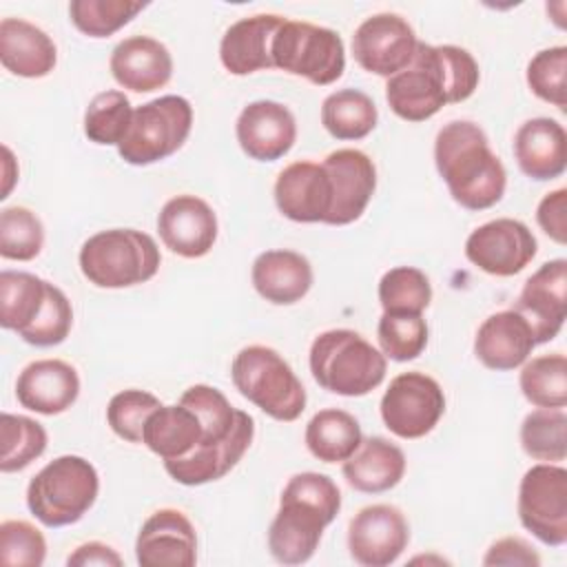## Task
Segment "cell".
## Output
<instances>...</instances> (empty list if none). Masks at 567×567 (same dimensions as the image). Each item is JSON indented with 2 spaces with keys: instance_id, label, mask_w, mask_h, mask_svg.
Instances as JSON below:
<instances>
[{
  "instance_id": "cell-1",
  "label": "cell",
  "mask_w": 567,
  "mask_h": 567,
  "mask_svg": "<svg viewBox=\"0 0 567 567\" xmlns=\"http://www.w3.org/2000/svg\"><path fill=\"white\" fill-rule=\"evenodd\" d=\"M478 80V62L467 49L419 42L412 62L388 78L385 100L396 117L425 122L445 104H458L472 97Z\"/></svg>"
},
{
  "instance_id": "cell-2",
  "label": "cell",
  "mask_w": 567,
  "mask_h": 567,
  "mask_svg": "<svg viewBox=\"0 0 567 567\" xmlns=\"http://www.w3.org/2000/svg\"><path fill=\"white\" fill-rule=\"evenodd\" d=\"M434 164L452 199L467 210L492 208L505 195L507 171L476 122L452 120L439 128Z\"/></svg>"
},
{
  "instance_id": "cell-3",
  "label": "cell",
  "mask_w": 567,
  "mask_h": 567,
  "mask_svg": "<svg viewBox=\"0 0 567 567\" xmlns=\"http://www.w3.org/2000/svg\"><path fill=\"white\" fill-rule=\"evenodd\" d=\"M312 379L339 396H365L388 372V359L350 328H332L315 337L308 354Z\"/></svg>"
},
{
  "instance_id": "cell-4",
  "label": "cell",
  "mask_w": 567,
  "mask_h": 567,
  "mask_svg": "<svg viewBox=\"0 0 567 567\" xmlns=\"http://www.w3.org/2000/svg\"><path fill=\"white\" fill-rule=\"evenodd\" d=\"M82 275L97 288H131L146 284L159 270L155 239L135 228H109L91 235L78 255Z\"/></svg>"
},
{
  "instance_id": "cell-5",
  "label": "cell",
  "mask_w": 567,
  "mask_h": 567,
  "mask_svg": "<svg viewBox=\"0 0 567 567\" xmlns=\"http://www.w3.org/2000/svg\"><path fill=\"white\" fill-rule=\"evenodd\" d=\"M100 476L91 461L64 454L49 461L27 487V507L44 527L78 523L97 501Z\"/></svg>"
},
{
  "instance_id": "cell-6",
  "label": "cell",
  "mask_w": 567,
  "mask_h": 567,
  "mask_svg": "<svg viewBox=\"0 0 567 567\" xmlns=\"http://www.w3.org/2000/svg\"><path fill=\"white\" fill-rule=\"evenodd\" d=\"M230 379L244 399L275 421H297L306 410V388L275 348H241L230 363Z\"/></svg>"
},
{
  "instance_id": "cell-7",
  "label": "cell",
  "mask_w": 567,
  "mask_h": 567,
  "mask_svg": "<svg viewBox=\"0 0 567 567\" xmlns=\"http://www.w3.org/2000/svg\"><path fill=\"white\" fill-rule=\"evenodd\" d=\"M193 128V106L182 95H162L133 111L131 124L117 144L131 166H148L177 153Z\"/></svg>"
},
{
  "instance_id": "cell-8",
  "label": "cell",
  "mask_w": 567,
  "mask_h": 567,
  "mask_svg": "<svg viewBox=\"0 0 567 567\" xmlns=\"http://www.w3.org/2000/svg\"><path fill=\"white\" fill-rule=\"evenodd\" d=\"M272 66L317 86L337 82L346 71V49L337 31L312 22L284 20L270 47Z\"/></svg>"
},
{
  "instance_id": "cell-9",
  "label": "cell",
  "mask_w": 567,
  "mask_h": 567,
  "mask_svg": "<svg viewBox=\"0 0 567 567\" xmlns=\"http://www.w3.org/2000/svg\"><path fill=\"white\" fill-rule=\"evenodd\" d=\"M518 518L540 543H567V470L556 463L532 465L518 485Z\"/></svg>"
},
{
  "instance_id": "cell-10",
  "label": "cell",
  "mask_w": 567,
  "mask_h": 567,
  "mask_svg": "<svg viewBox=\"0 0 567 567\" xmlns=\"http://www.w3.org/2000/svg\"><path fill=\"white\" fill-rule=\"evenodd\" d=\"M383 425L399 439L430 434L445 412V394L436 379L412 370L396 374L381 396Z\"/></svg>"
},
{
  "instance_id": "cell-11",
  "label": "cell",
  "mask_w": 567,
  "mask_h": 567,
  "mask_svg": "<svg viewBox=\"0 0 567 567\" xmlns=\"http://www.w3.org/2000/svg\"><path fill=\"white\" fill-rule=\"evenodd\" d=\"M538 252V241L527 224L498 217L481 224L465 239V257L478 270L494 277H514L525 270Z\"/></svg>"
},
{
  "instance_id": "cell-12",
  "label": "cell",
  "mask_w": 567,
  "mask_h": 567,
  "mask_svg": "<svg viewBox=\"0 0 567 567\" xmlns=\"http://www.w3.org/2000/svg\"><path fill=\"white\" fill-rule=\"evenodd\" d=\"M416 44V33L403 16L374 13L357 27L352 55L363 71L392 78L412 62Z\"/></svg>"
},
{
  "instance_id": "cell-13",
  "label": "cell",
  "mask_w": 567,
  "mask_h": 567,
  "mask_svg": "<svg viewBox=\"0 0 567 567\" xmlns=\"http://www.w3.org/2000/svg\"><path fill=\"white\" fill-rule=\"evenodd\" d=\"M410 543V525L403 512L388 503L361 507L348 525V549L363 567H388L399 560Z\"/></svg>"
},
{
  "instance_id": "cell-14",
  "label": "cell",
  "mask_w": 567,
  "mask_h": 567,
  "mask_svg": "<svg viewBox=\"0 0 567 567\" xmlns=\"http://www.w3.org/2000/svg\"><path fill=\"white\" fill-rule=\"evenodd\" d=\"M334 518L310 501L281 494L279 509L268 527L270 556L281 565L308 563Z\"/></svg>"
},
{
  "instance_id": "cell-15",
  "label": "cell",
  "mask_w": 567,
  "mask_h": 567,
  "mask_svg": "<svg viewBox=\"0 0 567 567\" xmlns=\"http://www.w3.org/2000/svg\"><path fill=\"white\" fill-rule=\"evenodd\" d=\"M532 328L534 341H551L567 317V261L563 257L545 261L525 284L514 308Z\"/></svg>"
},
{
  "instance_id": "cell-16",
  "label": "cell",
  "mask_w": 567,
  "mask_h": 567,
  "mask_svg": "<svg viewBox=\"0 0 567 567\" xmlns=\"http://www.w3.org/2000/svg\"><path fill=\"white\" fill-rule=\"evenodd\" d=\"M157 233L173 255L199 259L213 250L219 224L206 199L184 193L171 197L162 206L157 215Z\"/></svg>"
},
{
  "instance_id": "cell-17",
  "label": "cell",
  "mask_w": 567,
  "mask_h": 567,
  "mask_svg": "<svg viewBox=\"0 0 567 567\" xmlns=\"http://www.w3.org/2000/svg\"><path fill=\"white\" fill-rule=\"evenodd\" d=\"M321 164L332 184V208L326 224L348 226L357 221L377 188L374 162L359 148H337Z\"/></svg>"
},
{
  "instance_id": "cell-18",
  "label": "cell",
  "mask_w": 567,
  "mask_h": 567,
  "mask_svg": "<svg viewBox=\"0 0 567 567\" xmlns=\"http://www.w3.org/2000/svg\"><path fill=\"white\" fill-rule=\"evenodd\" d=\"M135 558L142 567H193L197 534L188 516L175 507L153 512L137 532Z\"/></svg>"
},
{
  "instance_id": "cell-19",
  "label": "cell",
  "mask_w": 567,
  "mask_h": 567,
  "mask_svg": "<svg viewBox=\"0 0 567 567\" xmlns=\"http://www.w3.org/2000/svg\"><path fill=\"white\" fill-rule=\"evenodd\" d=\"M235 135L250 159L277 162L295 146L297 120L281 102L255 100L241 109Z\"/></svg>"
},
{
  "instance_id": "cell-20",
  "label": "cell",
  "mask_w": 567,
  "mask_h": 567,
  "mask_svg": "<svg viewBox=\"0 0 567 567\" xmlns=\"http://www.w3.org/2000/svg\"><path fill=\"white\" fill-rule=\"evenodd\" d=\"M275 204L284 217L299 224H326L332 208V184L323 164L299 159L275 182Z\"/></svg>"
},
{
  "instance_id": "cell-21",
  "label": "cell",
  "mask_w": 567,
  "mask_h": 567,
  "mask_svg": "<svg viewBox=\"0 0 567 567\" xmlns=\"http://www.w3.org/2000/svg\"><path fill=\"white\" fill-rule=\"evenodd\" d=\"M80 396V374L62 359H35L16 381V399L22 408L53 416L66 412Z\"/></svg>"
},
{
  "instance_id": "cell-22",
  "label": "cell",
  "mask_w": 567,
  "mask_h": 567,
  "mask_svg": "<svg viewBox=\"0 0 567 567\" xmlns=\"http://www.w3.org/2000/svg\"><path fill=\"white\" fill-rule=\"evenodd\" d=\"M255 436V419L244 410L235 432L213 445H195V450L182 458L164 461L166 474L188 487L213 483L224 478L246 454Z\"/></svg>"
},
{
  "instance_id": "cell-23",
  "label": "cell",
  "mask_w": 567,
  "mask_h": 567,
  "mask_svg": "<svg viewBox=\"0 0 567 567\" xmlns=\"http://www.w3.org/2000/svg\"><path fill=\"white\" fill-rule=\"evenodd\" d=\"M109 69L113 80L133 93H151L173 78V55L151 35H128L111 51Z\"/></svg>"
},
{
  "instance_id": "cell-24",
  "label": "cell",
  "mask_w": 567,
  "mask_h": 567,
  "mask_svg": "<svg viewBox=\"0 0 567 567\" xmlns=\"http://www.w3.org/2000/svg\"><path fill=\"white\" fill-rule=\"evenodd\" d=\"M284 16L257 13L233 22L219 42L221 66L233 75H250L272 66V38L284 24Z\"/></svg>"
},
{
  "instance_id": "cell-25",
  "label": "cell",
  "mask_w": 567,
  "mask_h": 567,
  "mask_svg": "<svg viewBox=\"0 0 567 567\" xmlns=\"http://www.w3.org/2000/svg\"><path fill=\"white\" fill-rule=\"evenodd\" d=\"M514 159L523 175L549 182L567 168V133L551 117L525 120L514 135Z\"/></svg>"
},
{
  "instance_id": "cell-26",
  "label": "cell",
  "mask_w": 567,
  "mask_h": 567,
  "mask_svg": "<svg viewBox=\"0 0 567 567\" xmlns=\"http://www.w3.org/2000/svg\"><path fill=\"white\" fill-rule=\"evenodd\" d=\"M536 341L529 323L516 310L489 315L476 330L474 354L487 368L507 372L520 368L532 354Z\"/></svg>"
},
{
  "instance_id": "cell-27",
  "label": "cell",
  "mask_w": 567,
  "mask_h": 567,
  "mask_svg": "<svg viewBox=\"0 0 567 567\" xmlns=\"http://www.w3.org/2000/svg\"><path fill=\"white\" fill-rule=\"evenodd\" d=\"M250 279L257 295L275 306H292L312 288L310 261L288 248H275L257 255L250 268Z\"/></svg>"
},
{
  "instance_id": "cell-28",
  "label": "cell",
  "mask_w": 567,
  "mask_h": 567,
  "mask_svg": "<svg viewBox=\"0 0 567 567\" xmlns=\"http://www.w3.org/2000/svg\"><path fill=\"white\" fill-rule=\"evenodd\" d=\"M0 62L18 78H44L55 69V42L29 20L2 18L0 20Z\"/></svg>"
},
{
  "instance_id": "cell-29",
  "label": "cell",
  "mask_w": 567,
  "mask_h": 567,
  "mask_svg": "<svg viewBox=\"0 0 567 567\" xmlns=\"http://www.w3.org/2000/svg\"><path fill=\"white\" fill-rule=\"evenodd\" d=\"M350 487L363 494H383L396 487L405 474V454L383 436H368L341 465Z\"/></svg>"
},
{
  "instance_id": "cell-30",
  "label": "cell",
  "mask_w": 567,
  "mask_h": 567,
  "mask_svg": "<svg viewBox=\"0 0 567 567\" xmlns=\"http://www.w3.org/2000/svg\"><path fill=\"white\" fill-rule=\"evenodd\" d=\"M202 423L190 408L182 403L159 405L146 419L142 443L162 461H171L190 454L202 441Z\"/></svg>"
},
{
  "instance_id": "cell-31",
  "label": "cell",
  "mask_w": 567,
  "mask_h": 567,
  "mask_svg": "<svg viewBox=\"0 0 567 567\" xmlns=\"http://www.w3.org/2000/svg\"><path fill=\"white\" fill-rule=\"evenodd\" d=\"M306 447L323 463L348 461L363 441L359 421L339 408L319 410L306 425Z\"/></svg>"
},
{
  "instance_id": "cell-32",
  "label": "cell",
  "mask_w": 567,
  "mask_h": 567,
  "mask_svg": "<svg viewBox=\"0 0 567 567\" xmlns=\"http://www.w3.org/2000/svg\"><path fill=\"white\" fill-rule=\"evenodd\" d=\"M49 281L24 270L0 272V326L20 334L44 308Z\"/></svg>"
},
{
  "instance_id": "cell-33",
  "label": "cell",
  "mask_w": 567,
  "mask_h": 567,
  "mask_svg": "<svg viewBox=\"0 0 567 567\" xmlns=\"http://www.w3.org/2000/svg\"><path fill=\"white\" fill-rule=\"evenodd\" d=\"M377 120V104L359 89H339L321 104V124L334 140H363L374 131Z\"/></svg>"
},
{
  "instance_id": "cell-34",
  "label": "cell",
  "mask_w": 567,
  "mask_h": 567,
  "mask_svg": "<svg viewBox=\"0 0 567 567\" xmlns=\"http://www.w3.org/2000/svg\"><path fill=\"white\" fill-rule=\"evenodd\" d=\"M523 396L536 408L567 405V359L563 352L540 354L523 363L518 374Z\"/></svg>"
},
{
  "instance_id": "cell-35",
  "label": "cell",
  "mask_w": 567,
  "mask_h": 567,
  "mask_svg": "<svg viewBox=\"0 0 567 567\" xmlns=\"http://www.w3.org/2000/svg\"><path fill=\"white\" fill-rule=\"evenodd\" d=\"M179 403L190 408L202 423L204 434L197 445H213V443L226 441L235 432L244 414V410L230 405V401L221 390L206 383H197L184 390V394L179 396Z\"/></svg>"
},
{
  "instance_id": "cell-36",
  "label": "cell",
  "mask_w": 567,
  "mask_h": 567,
  "mask_svg": "<svg viewBox=\"0 0 567 567\" xmlns=\"http://www.w3.org/2000/svg\"><path fill=\"white\" fill-rule=\"evenodd\" d=\"M520 445L527 456L560 463L567 456V414L563 408H536L520 423Z\"/></svg>"
},
{
  "instance_id": "cell-37",
  "label": "cell",
  "mask_w": 567,
  "mask_h": 567,
  "mask_svg": "<svg viewBox=\"0 0 567 567\" xmlns=\"http://www.w3.org/2000/svg\"><path fill=\"white\" fill-rule=\"evenodd\" d=\"M0 441H2L0 470L4 474H11L29 467L35 458H40L47 450L49 436L42 423H38L35 419L24 414L2 412Z\"/></svg>"
},
{
  "instance_id": "cell-38",
  "label": "cell",
  "mask_w": 567,
  "mask_h": 567,
  "mask_svg": "<svg viewBox=\"0 0 567 567\" xmlns=\"http://www.w3.org/2000/svg\"><path fill=\"white\" fill-rule=\"evenodd\" d=\"M131 100L124 91L109 89L89 102L84 111V135L100 146H117L133 117Z\"/></svg>"
},
{
  "instance_id": "cell-39",
  "label": "cell",
  "mask_w": 567,
  "mask_h": 567,
  "mask_svg": "<svg viewBox=\"0 0 567 567\" xmlns=\"http://www.w3.org/2000/svg\"><path fill=\"white\" fill-rule=\"evenodd\" d=\"M146 2L137 0H71L69 18L89 38H109L128 24Z\"/></svg>"
},
{
  "instance_id": "cell-40",
  "label": "cell",
  "mask_w": 567,
  "mask_h": 567,
  "mask_svg": "<svg viewBox=\"0 0 567 567\" xmlns=\"http://www.w3.org/2000/svg\"><path fill=\"white\" fill-rule=\"evenodd\" d=\"M44 246L42 219L27 206H7L0 213V257L31 261Z\"/></svg>"
},
{
  "instance_id": "cell-41",
  "label": "cell",
  "mask_w": 567,
  "mask_h": 567,
  "mask_svg": "<svg viewBox=\"0 0 567 567\" xmlns=\"http://www.w3.org/2000/svg\"><path fill=\"white\" fill-rule=\"evenodd\" d=\"M379 301L383 312L423 315L432 301L430 279L414 266L390 268L379 281Z\"/></svg>"
},
{
  "instance_id": "cell-42",
  "label": "cell",
  "mask_w": 567,
  "mask_h": 567,
  "mask_svg": "<svg viewBox=\"0 0 567 567\" xmlns=\"http://www.w3.org/2000/svg\"><path fill=\"white\" fill-rule=\"evenodd\" d=\"M427 323L423 315L412 312H383L377 326L379 348L385 359L412 361L427 346Z\"/></svg>"
},
{
  "instance_id": "cell-43",
  "label": "cell",
  "mask_w": 567,
  "mask_h": 567,
  "mask_svg": "<svg viewBox=\"0 0 567 567\" xmlns=\"http://www.w3.org/2000/svg\"><path fill=\"white\" fill-rule=\"evenodd\" d=\"M527 86L536 97L556 109H567V47H549L538 51L525 71Z\"/></svg>"
},
{
  "instance_id": "cell-44",
  "label": "cell",
  "mask_w": 567,
  "mask_h": 567,
  "mask_svg": "<svg viewBox=\"0 0 567 567\" xmlns=\"http://www.w3.org/2000/svg\"><path fill=\"white\" fill-rule=\"evenodd\" d=\"M159 399L146 390L128 388L111 396L106 405L109 427L128 443H142V432L151 412L159 408Z\"/></svg>"
},
{
  "instance_id": "cell-45",
  "label": "cell",
  "mask_w": 567,
  "mask_h": 567,
  "mask_svg": "<svg viewBox=\"0 0 567 567\" xmlns=\"http://www.w3.org/2000/svg\"><path fill=\"white\" fill-rule=\"evenodd\" d=\"M71 326H73V308L69 297L58 286L49 284L42 312L18 337L35 348H51V346H60L69 337Z\"/></svg>"
},
{
  "instance_id": "cell-46",
  "label": "cell",
  "mask_w": 567,
  "mask_h": 567,
  "mask_svg": "<svg viewBox=\"0 0 567 567\" xmlns=\"http://www.w3.org/2000/svg\"><path fill=\"white\" fill-rule=\"evenodd\" d=\"M47 558V540L29 520H4L0 525V563L40 567Z\"/></svg>"
},
{
  "instance_id": "cell-47",
  "label": "cell",
  "mask_w": 567,
  "mask_h": 567,
  "mask_svg": "<svg viewBox=\"0 0 567 567\" xmlns=\"http://www.w3.org/2000/svg\"><path fill=\"white\" fill-rule=\"evenodd\" d=\"M536 221L549 239L567 244V188H556L538 202Z\"/></svg>"
},
{
  "instance_id": "cell-48",
  "label": "cell",
  "mask_w": 567,
  "mask_h": 567,
  "mask_svg": "<svg viewBox=\"0 0 567 567\" xmlns=\"http://www.w3.org/2000/svg\"><path fill=\"white\" fill-rule=\"evenodd\" d=\"M483 565H520V567H538V551L520 536H505L489 545L483 556Z\"/></svg>"
},
{
  "instance_id": "cell-49",
  "label": "cell",
  "mask_w": 567,
  "mask_h": 567,
  "mask_svg": "<svg viewBox=\"0 0 567 567\" xmlns=\"http://www.w3.org/2000/svg\"><path fill=\"white\" fill-rule=\"evenodd\" d=\"M69 567H91V565H100V567H122L124 560L122 556L106 543L100 540H89L82 543L73 549V554H69L66 558Z\"/></svg>"
},
{
  "instance_id": "cell-50",
  "label": "cell",
  "mask_w": 567,
  "mask_h": 567,
  "mask_svg": "<svg viewBox=\"0 0 567 567\" xmlns=\"http://www.w3.org/2000/svg\"><path fill=\"white\" fill-rule=\"evenodd\" d=\"M2 153H4V188H2L0 199L9 197V190H11V186H13L16 177H18V173H11V171H9V166L16 164V162H13V155H11V151H9V146H2Z\"/></svg>"
}]
</instances>
